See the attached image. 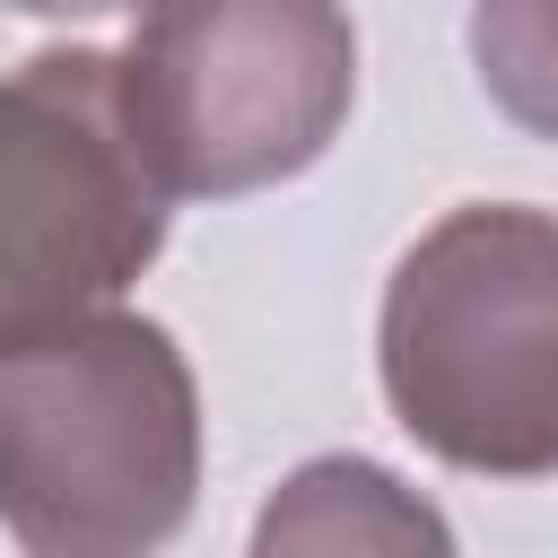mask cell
Returning <instances> with one entry per match:
<instances>
[{"label": "cell", "mask_w": 558, "mask_h": 558, "mask_svg": "<svg viewBox=\"0 0 558 558\" xmlns=\"http://www.w3.org/2000/svg\"><path fill=\"white\" fill-rule=\"evenodd\" d=\"M192 488L201 401L157 323L96 314L0 357V523L26 558H157Z\"/></svg>", "instance_id": "6da1fadb"}, {"label": "cell", "mask_w": 558, "mask_h": 558, "mask_svg": "<svg viewBox=\"0 0 558 558\" xmlns=\"http://www.w3.org/2000/svg\"><path fill=\"white\" fill-rule=\"evenodd\" d=\"M375 366L392 418L453 471H558V218L514 201L445 209L384 288Z\"/></svg>", "instance_id": "7a4b0ae2"}, {"label": "cell", "mask_w": 558, "mask_h": 558, "mask_svg": "<svg viewBox=\"0 0 558 558\" xmlns=\"http://www.w3.org/2000/svg\"><path fill=\"white\" fill-rule=\"evenodd\" d=\"M357 96L340 0H157L122 52V113L174 201L305 174Z\"/></svg>", "instance_id": "3957f363"}, {"label": "cell", "mask_w": 558, "mask_h": 558, "mask_svg": "<svg viewBox=\"0 0 558 558\" xmlns=\"http://www.w3.org/2000/svg\"><path fill=\"white\" fill-rule=\"evenodd\" d=\"M174 192L131 140L122 61L61 44L0 78V357L61 340L157 262Z\"/></svg>", "instance_id": "277c9868"}, {"label": "cell", "mask_w": 558, "mask_h": 558, "mask_svg": "<svg viewBox=\"0 0 558 558\" xmlns=\"http://www.w3.org/2000/svg\"><path fill=\"white\" fill-rule=\"evenodd\" d=\"M244 558H453V532L384 462L323 453L270 488Z\"/></svg>", "instance_id": "5b68a950"}, {"label": "cell", "mask_w": 558, "mask_h": 558, "mask_svg": "<svg viewBox=\"0 0 558 558\" xmlns=\"http://www.w3.org/2000/svg\"><path fill=\"white\" fill-rule=\"evenodd\" d=\"M471 61L497 113L558 140V0H480L471 9Z\"/></svg>", "instance_id": "8992f818"}, {"label": "cell", "mask_w": 558, "mask_h": 558, "mask_svg": "<svg viewBox=\"0 0 558 558\" xmlns=\"http://www.w3.org/2000/svg\"><path fill=\"white\" fill-rule=\"evenodd\" d=\"M26 17H122V9H157V0H9Z\"/></svg>", "instance_id": "52a82bcc"}]
</instances>
